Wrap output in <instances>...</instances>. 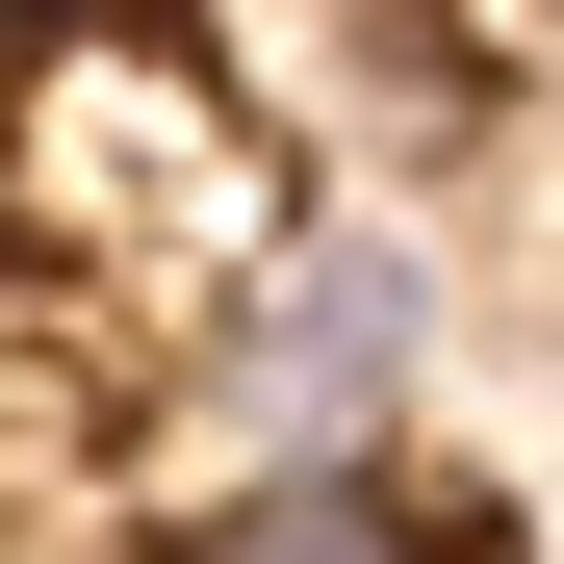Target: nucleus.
Wrapping results in <instances>:
<instances>
[{
	"label": "nucleus",
	"instance_id": "1",
	"mask_svg": "<svg viewBox=\"0 0 564 564\" xmlns=\"http://www.w3.org/2000/svg\"><path fill=\"white\" fill-rule=\"evenodd\" d=\"M0 154H26V206H52L77 257H154V282L257 231V180H231V104H206V52H180L154 0H77V26L26 52V129H0Z\"/></svg>",
	"mask_w": 564,
	"mask_h": 564
},
{
	"label": "nucleus",
	"instance_id": "2",
	"mask_svg": "<svg viewBox=\"0 0 564 564\" xmlns=\"http://www.w3.org/2000/svg\"><path fill=\"white\" fill-rule=\"evenodd\" d=\"M386 386H411V257H282L257 308H231V436L359 462V436H386Z\"/></svg>",
	"mask_w": 564,
	"mask_h": 564
},
{
	"label": "nucleus",
	"instance_id": "3",
	"mask_svg": "<svg viewBox=\"0 0 564 564\" xmlns=\"http://www.w3.org/2000/svg\"><path fill=\"white\" fill-rule=\"evenodd\" d=\"M180 564H462V513L411 462H257L231 513H180Z\"/></svg>",
	"mask_w": 564,
	"mask_h": 564
}]
</instances>
